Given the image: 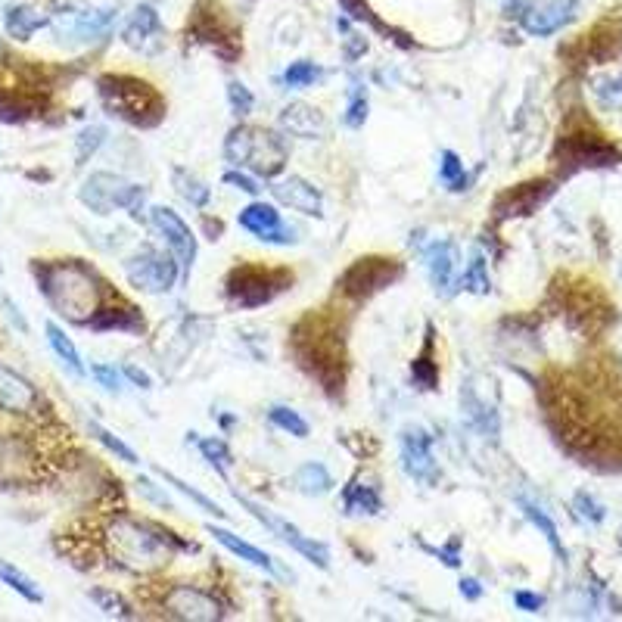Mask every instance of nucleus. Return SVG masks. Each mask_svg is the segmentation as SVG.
Here are the masks:
<instances>
[{"label": "nucleus", "mask_w": 622, "mask_h": 622, "mask_svg": "<svg viewBox=\"0 0 622 622\" xmlns=\"http://www.w3.org/2000/svg\"><path fill=\"white\" fill-rule=\"evenodd\" d=\"M38 284L47 302L60 311L63 318L75 324H91L100 311V287L97 277L78 262H56L38 268Z\"/></svg>", "instance_id": "1"}, {"label": "nucleus", "mask_w": 622, "mask_h": 622, "mask_svg": "<svg viewBox=\"0 0 622 622\" xmlns=\"http://www.w3.org/2000/svg\"><path fill=\"white\" fill-rule=\"evenodd\" d=\"M172 532H162L156 526H144L134 520H119L109 529V548L119 563L131 570H156L172 557Z\"/></svg>", "instance_id": "2"}, {"label": "nucleus", "mask_w": 622, "mask_h": 622, "mask_svg": "<svg viewBox=\"0 0 622 622\" xmlns=\"http://www.w3.org/2000/svg\"><path fill=\"white\" fill-rule=\"evenodd\" d=\"M224 156L240 168H249V172L274 178L287 162V147L284 140L265 128L240 125L224 140Z\"/></svg>", "instance_id": "3"}, {"label": "nucleus", "mask_w": 622, "mask_h": 622, "mask_svg": "<svg viewBox=\"0 0 622 622\" xmlns=\"http://www.w3.org/2000/svg\"><path fill=\"white\" fill-rule=\"evenodd\" d=\"M100 97L112 116H119L131 125H156L162 116V103L150 91V84L134 78H116L106 75L100 81Z\"/></svg>", "instance_id": "4"}, {"label": "nucleus", "mask_w": 622, "mask_h": 622, "mask_svg": "<svg viewBox=\"0 0 622 622\" xmlns=\"http://www.w3.org/2000/svg\"><path fill=\"white\" fill-rule=\"evenodd\" d=\"M78 200L88 206L91 212H97V215H112L116 209H125L134 218H140L144 190H140L137 184H131V181H125V178H119V175L97 172V175H91L88 181L81 184Z\"/></svg>", "instance_id": "5"}, {"label": "nucleus", "mask_w": 622, "mask_h": 622, "mask_svg": "<svg viewBox=\"0 0 622 622\" xmlns=\"http://www.w3.org/2000/svg\"><path fill=\"white\" fill-rule=\"evenodd\" d=\"M125 274H128V284L137 287L140 293L162 296L178 284L181 268H178L175 256H165V252H159L153 246H144L125 262Z\"/></svg>", "instance_id": "6"}, {"label": "nucleus", "mask_w": 622, "mask_h": 622, "mask_svg": "<svg viewBox=\"0 0 622 622\" xmlns=\"http://www.w3.org/2000/svg\"><path fill=\"white\" fill-rule=\"evenodd\" d=\"M234 498L246 507V511L256 517L265 529H271L280 542H287L293 551H299L305 560H311L315 563V567H321V570H327L330 567V548L324 545V542H315V539H308V535H302L293 523H287V520H280L277 514H271L268 507H262V504H256V501H249L246 495H240V492H234Z\"/></svg>", "instance_id": "7"}, {"label": "nucleus", "mask_w": 622, "mask_h": 622, "mask_svg": "<svg viewBox=\"0 0 622 622\" xmlns=\"http://www.w3.org/2000/svg\"><path fill=\"white\" fill-rule=\"evenodd\" d=\"M287 280L277 277L274 271H265V268H237L228 280V296L234 305L240 308H256V305H265L271 302L280 290H284Z\"/></svg>", "instance_id": "8"}, {"label": "nucleus", "mask_w": 622, "mask_h": 622, "mask_svg": "<svg viewBox=\"0 0 622 622\" xmlns=\"http://www.w3.org/2000/svg\"><path fill=\"white\" fill-rule=\"evenodd\" d=\"M150 224L159 231V237L168 243L172 249V256L181 268V277H190V268H193V259H196V237L193 231L187 228V221L168 206H153L150 209Z\"/></svg>", "instance_id": "9"}, {"label": "nucleus", "mask_w": 622, "mask_h": 622, "mask_svg": "<svg viewBox=\"0 0 622 622\" xmlns=\"http://www.w3.org/2000/svg\"><path fill=\"white\" fill-rule=\"evenodd\" d=\"M402 470L423 486H436L439 483V461L433 455V436L423 430H405L402 433Z\"/></svg>", "instance_id": "10"}, {"label": "nucleus", "mask_w": 622, "mask_h": 622, "mask_svg": "<svg viewBox=\"0 0 622 622\" xmlns=\"http://www.w3.org/2000/svg\"><path fill=\"white\" fill-rule=\"evenodd\" d=\"M240 228L249 231L256 240L262 243H271V246H290L296 243V228H290V224H284V218H280V212L268 203H249L243 212H240Z\"/></svg>", "instance_id": "11"}, {"label": "nucleus", "mask_w": 622, "mask_h": 622, "mask_svg": "<svg viewBox=\"0 0 622 622\" xmlns=\"http://www.w3.org/2000/svg\"><path fill=\"white\" fill-rule=\"evenodd\" d=\"M271 196H274V200H277L280 206H287V209H293V212L315 215V218L324 215V196H321V190H318L315 184H311V181L299 178V175L277 178V181L271 184Z\"/></svg>", "instance_id": "12"}, {"label": "nucleus", "mask_w": 622, "mask_h": 622, "mask_svg": "<svg viewBox=\"0 0 622 622\" xmlns=\"http://www.w3.org/2000/svg\"><path fill=\"white\" fill-rule=\"evenodd\" d=\"M165 610L172 616H178V619H187V622H215V619H221L218 604L206 595V591L193 588V585H175L172 591H168Z\"/></svg>", "instance_id": "13"}, {"label": "nucleus", "mask_w": 622, "mask_h": 622, "mask_svg": "<svg viewBox=\"0 0 622 622\" xmlns=\"http://www.w3.org/2000/svg\"><path fill=\"white\" fill-rule=\"evenodd\" d=\"M122 41L131 47V50H140V53H156L159 44H162V19L153 7H137L125 25L122 32Z\"/></svg>", "instance_id": "14"}, {"label": "nucleus", "mask_w": 622, "mask_h": 622, "mask_svg": "<svg viewBox=\"0 0 622 622\" xmlns=\"http://www.w3.org/2000/svg\"><path fill=\"white\" fill-rule=\"evenodd\" d=\"M392 277H399V268L386 265V259H361L343 277V290L352 296H364V293H374V290L386 287Z\"/></svg>", "instance_id": "15"}, {"label": "nucleus", "mask_w": 622, "mask_h": 622, "mask_svg": "<svg viewBox=\"0 0 622 622\" xmlns=\"http://www.w3.org/2000/svg\"><path fill=\"white\" fill-rule=\"evenodd\" d=\"M280 128H284V134L290 137H302V140H315V137H324L327 134V119L324 112L308 106V103H290L280 109L277 116Z\"/></svg>", "instance_id": "16"}, {"label": "nucleus", "mask_w": 622, "mask_h": 622, "mask_svg": "<svg viewBox=\"0 0 622 622\" xmlns=\"http://www.w3.org/2000/svg\"><path fill=\"white\" fill-rule=\"evenodd\" d=\"M576 13V0H545V4H535L526 16H523V25L529 35H554L557 28H563Z\"/></svg>", "instance_id": "17"}, {"label": "nucleus", "mask_w": 622, "mask_h": 622, "mask_svg": "<svg viewBox=\"0 0 622 622\" xmlns=\"http://www.w3.org/2000/svg\"><path fill=\"white\" fill-rule=\"evenodd\" d=\"M38 405V392L22 374H16L13 367L0 364V408L13 414H28Z\"/></svg>", "instance_id": "18"}, {"label": "nucleus", "mask_w": 622, "mask_h": 622, "mask_svg": "<svg viewBox=\"0 0 622 622\" xmlns=\"http://www.w3.org/2000/svg\"><path fill=\"white\" fill-rule=\"evenodd\" d=\"M427 271H430V284L436 293L448 296L455 287V274H458V249L455 243L439 240L427 249Z\"/></svg>", "instance_id": "19"}, {"label": "nucleus", "mask_w": 622, "mask_h": 622, "mask_svg": "<svg viewBox=\"0 0 622 622\" xmlns=\"http://www.w3.org/2000/svg\"><path fill=\"white\" fill-rule=\"evenodd\" d=\"M116 10H81V13H66L60 32L78 41H97L100 35L109 32Z\"/></svg>", "instance_id": "20"}, {"label": "nucleus", "mask_w": 622, "mask_h": 622, "mask_svg": "<svg viewBox=\"0 0 622 622\" xmlns=\"http://www.w3.org/2000/svg\"><path fill=\"white\" fill-rule=\"evenodd\" d=\"M206 532L209 535H215V542L218 545H224L231 554H237L240 560H246V563H252V567H259V570H265V573H277V563H274V557L271 554H265V551H259L256 545H249V542H243L240 535H234V532H228V529H221V526H206Z\"/></svg>", "instance_id": "21"}, {"label": "nucleus", "mask_w": 622, "mask_h": 622, "mask_svg": "<svg viewBox=\"0 0 622 622\" xmlns=\"http://www.w3.org/2000/svg\"><path fill=\"white\" fill-rule=\"evenodd\" d=\"M461 411L467 414V420L486 439H498V414L483 399H479V392H476L473 383H464L461 386Z\"/></svg>", "instance_id": "22"}, {"label": "nucleus", "mask_w": 622, "mask_h": 622, "mask_svg": "<svg viewBox=\"0 0 622 622\" xmlns=\"http://www.w3.org/2000/svg\"><path fill=\"white\" fill-rule=\"evenodd\" d=\"M343 507L349 517H377L383 511V498H380L377 486L355 479V483L346 486V492H343Z\"/></svg>", "instance_id": "23"}, {"label": "nucleus", "mask_w": 622, "mask_h": 622, "mask_svg": "<svg viewBox=\"0 0 622 622\" xmlns=\"http://www.w3.org/2000/svg\"><path fill=\"white\" fill-rule=\"evenodd\" d=\"M44 333H47V343H50V349L56 352V358L63 361V367H69V374L72 377H84L88 371H84V361H81V355H78V349H75V343L66 336V330L63 327H56L53 321H47L44 324Z\"/></svg>", "instance_id": "24"}, {"label": "nucleus", "mask_w": 622, "mask_h": 622, "mask_svg": "<svg viewBox=\"0 0 622 622\" xmlns=\"http://www.w3.org/2000/svg\"><path fill=\"white\" fill-rule=\"evenodd\" d=\"M293 486H296L302 495H308V498H321V495L333 492V476L327 473L324 464L308 461V464H302V467L296 470Z\"/></svg>", "instance_id": "25"}, {"label": "nucleus", "mask_w": 622, "mask_h": 622, "mask_svg": "<svg viewBox=\"0 0 622 622\" xmlns=\"http://www.w3.org/2000/svg\"><path fill=\"white\" fill-rule=\"evenodd\" d=\"M4 25H7V35H10V38H16V41H28V38H32V35L38 32V28H44V25H47V19H44L38 10H32V7L16 4V7H10V10H7Z\"/></svg>", "instance_id": "26"}, {"label": "nucleus", "mask_w": 622, "mask_h": 622, "mask_svg": "<svg viewBox=\"0 0 622 622\" xmlns=\"http://www.w3.org/2000/svg\"><path fill=\"white\" fill-rule=\"evenodd\" d=\"M172 184H175L181 200H187L193 209H206L209 200H212V190L200 178H196V175H190L187 168H181V165L172 168Z\"/></svg>", "instance_id": "27"}, {"label": "nucleus", "mask_w": 622, "mask_h": 622, "mask_svg": "<svg viewBox=\"0 0 622 622\" xmlns=\"http://www.w3.org/2000/svg\"><path fill=\"white\" fill-rule=\"evenodd\" d=\"M0 582H4L7 588H13L19 598H25L28 604H44V591L41 585L32 579V576H25L19 567H13V563L7 560H0Z\"/></svg>", "instance_id": "28"}, {"label": "nucleus", "mask_w": 622, "mask_h": 622, "mask_svg": "<svg viewBox=\"0 0 622 622\" xmlns=\"http://www.w3.org/2000/svg\"><path fill=\"white\" fill-rule=\"evenodd\" d=\"M520 507H523V514H526V520L539 529L545 539H548V545L554 548V554L567 563V548H563V542H560V535H557V526H554V520L542 511L539 504H532V501H526V498H520Z\"/></svg>", "instance_id": "29"}, {"label": "nucleus", "mask_w": 622, "mask_h": 622, "mask_svg": "<svg viewBox=\"0 0 622 622\" xmlns=\"http://www.w3.org/2000/svg\"><path fill=\"white\" fill-rule=\"evenodd\" d=\"M461 287L473 296H489L492 293V277H489V268H486V259L473 252L467 268H464V277H461Z\"/></svg>", "instance_id": "30"}, {"label": "nucleus", "mask_w": 622, "mask_h": 622, "mask_svg": "<svg viewBox=\"0 0 622 622\" xmlns=\"http://www.w3.org/2000/svg\"><path fill=\"white\" fill-rule=\"evenodd\" d=\"M442 162H439V181L451 190V193H461V190H467V184H470V178H467V172H464V162H461V156L455 153V150H442V156H439Z\"/></svg>", "instance_id": "31"}, {"label": "nucleus", "mask_w": 622, "mask_h": 622, "mask_svg": "<svg viewBox=\"0 0 622 622\" xmlns=\"http://www.w3.org/2000/svg\"><path fill=\"white\" fill-rule=\"evenodd\" d=\"M88 598L109 616V619H134V610L128 607V601L122 595H116V591L109 588H94L88 591Z\"/></svg>", "instance_id": "32"}, {"label": "nucleus", "mask_w": 622, "mask_h": 622, "mask_svg": "<svg viewBox=\"0 0 622 622\" xmlns=\"http://www.w3.org/2000/svg\"><path fill=\"white\" fill-rule=\"evenodd\" d=\"M156 473H159V476L165 479V483H168V486H175V489H178L181 495H187V498H190L193 504H200V507H203V511H206V514H212V517H224V511H221V507H218V504H215L212 498H206L203 492H196L193 486H187V483H184V479H181V476H175L172 470H165V467H156Z\"/></svg>", "instance_id": "33"}, {"label": "nucleus", "mask_w": 622, "mask_h": 622, "mask_svg": "<svg viewBox=\"0 0 622 622\" xmlns=\"http://www.w3.org/2000/svg\"><path fill=\"white\" fill-rule=\"evenodd\" d=\"M88 430H91V436H94V439H97L106 451H112V455H116L119 461H125V464H140V461H137V455H134V448H128V445H125L116 433H109L106 427H100L97 420H91V423H88Z\"/></svg>", "instance_id": "34"}, {"label": "nucleus", "mask_w": 622, "mask_h": 622, "mask_svg": "<svg viewBox=\"0 0 622 622\" xmlns=\"http://www.w3.org/2000/svg\"><path fill=\"white\" fill-rule=\"evenodd\" d=\"M430 352H433V343L423 346V355L414 358V364H411V380H414L420 389H436V383H439V367L433 364Z\"/></svg>", "instance_id": "35"}, {"label": "nucleus", "mask_w": 622, "mask_h": 622, "mask_svg": "<svg viewBox=\"0 0 622 622\" xmlns=\"http://www.w3.org/2000/svg\"><path fill=\"white\" fill-rule=\"evenodd\" d=\"M268 420L274 423L277 430H284V433H290V436H296V439H305V436H308V423H305L293 408L274 405V408L268 411Z\"/></svg>", "instance_id": "36"}, {"label": "nucleus", "mask_w": 622, "mask_h": 622, "mask_svg": "<svg viewBox=\"0 0 622 622\" xmlns=\"http://www.w3.org/2000/svg\"><path fill=\"white\" fill-rule=\"evenodd\" d=\"M200 451H203V458L215 467L218 476H228V467L234 464V458H231V448L224 445V439H200Z\"/></svg>", "instance_id": "37"}, {"label": "nucleus", "mask_w": 622, "mask_h": 622, "mask_svg": "<svg viewBox=\"0 0 622 622\" xmlns=\"http://www.w3.org/2000/svg\"><path fill=\"white\" fill-rule=\"evenodd\" d=\"M318 78H321V69L315 63H308V60H299L284 72L287 88H308V84H315Z\"/></svg>", "instance_id": "38"}, {"label": "nucleus", "mask_w": 622, "mask_h": 622, "mask_svg": "<svg viewBox=\"0 0 622 622\" xmlns=\"http://www.w3.org/2000/svg\"><path fill=\"white\" fill-rule=\"evenodd\" d=\"M364 122H367V91L361 88V84H352L349 106H346V125L361 128Z\"/></svg>", "instance_id": "39"}, {"label": "nucleus", "mask_w": 622, "mask_h": 622, "mask_svg": "<svg viewBox=\"0 0 622 622\" xmlns=\"http://www.w3.org/2000/svg\"><path fill=\"white\" fill-rule=\"evenodd\" d=\"M595 97H598L601 106L619 109L622 106V78H601L595 84Z\"/></svg>", "instance_id": "40"}, {"label": "nucleus", "mask_w": 622, "mask_h": 622, "mask_svg": "<svg viewBox=\"0 0 622 622\" xmlns=\"http://www.w3.org/2000/svg\"><path fill=\"white\" fill-rule=\"evenodd\" d=\"M228 103L237 116H249L252 106H256V97L249 94V88L243 81H228Z\"/></svg>", "instance_id": "41"}, {"label": "nucleus", "mask_w": 622, "mask_h": 622, "mask_svg": "<svg viewBox=\"0 0 622 622\" xmlns=\"http://www.w3.org/2000/svg\"><path fill=\"white\" fill-rule=\"evenodd\" d=\"M91 377L103 389H109V392H119L122 389V374L116 371V367H109V364H91Z\"/></svg>", "instance_id": "42"}, {"label": "nucleus", "mask_w": 622, "mask_h": 622, "mask_svg": "<svg viewBox=\"0 0 622 622\" xmlns=\"http://www.w3.org/2000/svg\"><path fill=\"white\" fill-rule=\"evenodd\" d=\"M573 504H576V511H579V517H585L588 523H601L604 520V507L591 498V495H585V492H579L576 498H573Z\"/></svg>", "instance_id": "43"}, {"label": "nucleus", "mask_w": 622, "mask_h": 622, "mask_svg": "<svg viewBox=\"0 0 622 622\" xmlns=\"http://www.w3.org/2000/svg\"><path fill=\"white\" fill-rule=\"evenodd\" d=\"M103 128H88V131H81L78 137V159H88V153H94L100 144H103Z\"/></svg>", "instance_id": "44"}, {"label": "nucleus", "mask_w": 622, "mask_h": 622, "mask_svg": "<svg viewBox=\"0 0 622 622\" xmlns=\"http://www.w3.org/2000/svg\"><path fill=\"white\" fill-rule=\"evenodd\" d=\"M137 492H140V495H147L150 501H156L159 507H168V511H172V507H175L172 498H168L165 492H159V489L150 483V479H137Z\"/></svg>", "instance_id": "45"}, {"label": "nucleus", "mask_w": 622, "mask_h": 622, "mask_svg": "<svg viewBox=\"0 0 622 622\" xmlns=\"http://www.w3.org/2000/svg\"><path fill=\"white\" fill-rule=\"evenodd\" d=\"M458 548H461V542L458 539H451L445 548H427L430 554H436L442 563H445V567H461V557H458Z\"/></svg>", "instance_id": "46"}, {"label": "nucleus", "mask_w": 622, "mask_h": 622, "mask_svg": "<svg viewBox=\"0 0 622 622\" xmlns=\"http://www.w3.org/2000/svg\"><path fill=\"white\" fill-rule=\"evenodd\" d=\"M224 184H231V187H237V190H243L249 196H259L262 193V187L256 181H252L249 175H240V172H228V175H224Z\"/></svg>", "instance_id": "47"}, {"label": "nucleus", "mask_w": 622, "mask_h": 622, "mask_svg": "<svg viewBox=\"0 0 622 622\" xmlns=\"http://www.w3.org/2000/svg\"><path fill=\"white\" fill-rule=\"evenodd\" d=\"M514 604L526 613H539L545 607V598L542 595H532V591H517L514 595Z\"/></svg>", "instance_id": "48"}, {"label": "nucleus", "mask_w": 622, "mask_h": 622, "mask_svg": "<svg viewBox=\"0 0 622 622\" xmlns=\"http://www.w3.org/2000/svg\"><path fill=\"white\" fill-rule=\"evenodd\" d=\"M131 383H137L140 389H150L153 383H150V374L147 371H140V367H134V364H125V371H122Z\"/></svg>", "instance_id": "49"}, {"label": "nucleus", "mask_w": 622, "mask_h": 622, "mask_svg": "<svg viewBox=\"0 0 622 622\" xmlns=\"http://www.w3.org/2000/svg\"><path fill=\"white\" fill-rule=\"evenodd\" d=\"M461 595H464L467 601H476L479 595H483V588H479L476 579H461Z\"/></svg>", "instance_id": "50"}, {"label": "nucleus", "mask_w": 622, "mask_h": 622, "mask_svg": "<svg viewBox=\"0 0 622 622\" xmlns=\"http://www.w3.org/2000/svg\"><path fill=\"white\" fill-rule=\"evenodd\" d=\"M619 545H622V532H619Z\"/></svg>", "instance_id": "51"}]
</instances>
